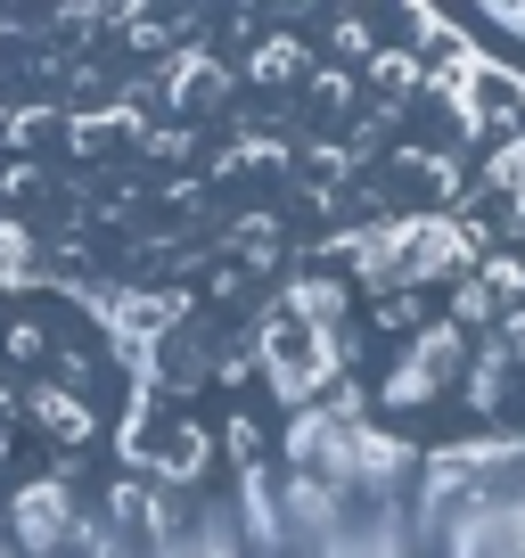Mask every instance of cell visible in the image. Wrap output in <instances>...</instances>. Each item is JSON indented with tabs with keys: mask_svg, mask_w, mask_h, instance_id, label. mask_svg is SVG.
Returning a JSON list of instances; mask_svg holds the SVG:
<instances>
[{
	"mask_svg": "<svg viewBox=\"0 0 525 558\" xmlns=\"http://www.w3.org/2000/svg\"><path fill=\"white\" fill-rule=\"evenodd\" d=\"M255 74H271V83H280V74H296V41H262V50H255Z\"/></svg>",
	"mask_w": 525,
	"mask_h": 558,
	"instance_id": "obj_6",
	"label": "cell"
},
{
	"mask_svg": "<svg viewBox=\"0 0 525 558\" xmlns=\"http://www.w3.org/2000/svg\"><path fill=\"white\" fill-rule=\"evenodd\" d=\"M9 534H17V550H25V558H58V550H66V534H74V501H66V485H25V493H17V509H9Z\"/></svg>",
	"mask_w": 525,
	"mask_h": 558,
	"instance_id": "obj_1",
	"label": "cell"
},
{
	"mask_svg": "<svg viewBox=\"0 0 525 558\" xmlns=\"http://www.w3.org/2000/svg\"><path fill=\"white\" fill-rule=\"evenodd\" d=\"M197 542H206V558H239V534H230V518H197Z\"/></svg>",
	"mask_w": 525,
	"mask_h": 558,
	"instance_id": "obj_5",
	"label": "cell"
},
{
	"mask_svg": "<svg viewBox=\"0 0 525 558\" xmlns=\"http://www.w3.org/2000/svg\"><path fill=\"white\" fill-rule=\"evenodd\" d=\"M164 558H181V550H164Z\"/></svg>",
	"mask_w": 525,
	"mask_h": 558,
	"instance_id": "obj_8",
	"label": "cell"
},
{
	"mask_svg": "<svg viewBox=\"0 0 525 558\" xmlns=\"http://www.w3.org/2000/svg\"><path fill=\"white\" fill-rule=\"evenodd\" d=\"M443 378H460V329H436L411 345V369L403 378H386V402H427Z\"/></svg>",
	"mask_w": 525,
	"mask_h": 558,
	"instance_id": "obj_2",
	"label": "cell"
},
{
	"mask_svg": "<svg viewBox=\"0 0 525 558\" xmlns=\"http://www.w3.org/2000/svg\"><path fill=\"white\" fill-rule=\"evenodd\" d=\"M0 452H9V402H0Z\"/></svg>",
	"mask_w": 525,
	"mask_h": 558,
	"instance_id": "obj_7",
	"label": "cell"
},
{
	"mask_svg": "<svg viewBox=\"0 0 525 558\" xmlns=\"http://www.w3.org/2000/svg\"><path fill=\"white\" fill-rule=\"evenodd\" d=\"M25 271H34V230H17V222H0V288H17Z\"/></svg>",
	"mask_w": 525,
	"mask_h": 558,
	"instance_id": "obj_4",
	"label": "cell"
},
{
	"mask_svg": "<svg viewBox=\"0 0 525 558\" xmlns=\"http://www.w3.org/2000/svg\"><path fill=\"white\" fill-rule=\"evenodd\" d=\"M34 411H41V427H50L58 444H83V436H90V411H83L74 395H58V386H41V395H34Z\"/></svg>",
	"mask_w": 525,
	"mask_h": 558,
	"instance_id": "obj_3",
	"label": "cell"
}]
</instances>
